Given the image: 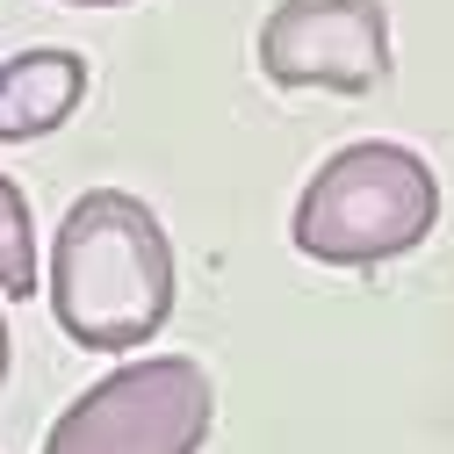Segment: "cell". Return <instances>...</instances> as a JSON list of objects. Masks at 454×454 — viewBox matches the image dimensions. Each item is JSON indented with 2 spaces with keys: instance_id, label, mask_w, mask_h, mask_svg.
Here are the masks:
<instances>
[{
  "instance_id": "cell-1",
  "label": "cell",
  "mask_w": 454,
  "mask_h": 454,
  "mask_svg": "<svg viewBox=\"0 0 454 454\" xmlns=\"http://www.w3.org/2000/svg\"><path fill=\"white\" fill-rule=\"evenodd\" d=\"M51 317L87 354H137L145 339L174 317V239L166 223L123 195L87 188L59 239H51Z\"/></svg>"
},
{
  "instance_id": "cell-2",
  "label": "cell",
  "mask_w": 454,
  "mask_h": 454,
  "mask_svg": "<svg viewBox=\"0 0 454 454\" xmlns=\"http://www.w3.org/2000/svg\"><path fill=\"white\" fill-rule=\"evenodd\" d=\"M440 223V181L411 145L361 137L332 152L296 195L289 239L317 267H375L396 253H419Z\"/></svg>"
},
{
  "instance_id": "cell-3",
  "label": "cell",
  "mask_w": 454,
  "mask_h": 454,
  "mask_svg": "<svg viewBox=\"0 0 454 454\" xmlns=\"http://www.w3.org/2000/svg\"><path fill=\"white\" fill-rule=\"evenodd\" d=\"M216 389L188 354H145L108 368L59 411L43 454H202Z\"/></svg>"
},
{
  "instance_id": "cell-4",
  "label": "cell",
  "mask_w": 454,
  "mask_h": 454,
  "mask_svg": "<svg viewBox=\"0 0 454 454\" xmlns=\"http://www.w3.org/2000/svg\"><path fill=\"white\" fill-rule=\"evenodd\" d=\"M260 73L274 87L375 94L389 80V8L382 0H274L260 22Z\"/></svg>"
},
{
  "instance_id": "cell-5",
  "label": "cell",
  "mask_w": 454,
  "mask_h": 454,
  "mask_svg": "<svg viewBox=\"0 0 454 454\" xmlns=\"http://www.w3.org/2000/svg\"><path fill=\"white\" fill-rule=\"evenodd\" d=\"M87 101V59L66 43H36L0 66V145H36L51 137L73 108Z\"/></svg>"
},
{
  "instance_id": "cell-6",
  "label": "cell",
  "mask_w": 454,
  "mask_h": 454,
  "mask_svg": "<svg viewBox=\"0 0 454 454\" xmlns=\"http://www.w3.org/2000/svg\"><path fill=\"white\" fill-rule=\"evenodd\" d=\"M43 281V267H36V216H29V195L0 174V296H29Z\"/></svg>"
},
{
  "instance_id": "cell-7",
  "label": "cell",
  "mask_w": 454,
  "mask_h": 454,
  "mask_svg": "<svg viewBox=\"0 0 454 454\" xmlns=\"http://www.w3.org/2000/svg\"><path fill=\"white\" fill-rule=\"evenodd\" d=\"M0 382H8V317H0Z\"/></svg>"
},
{
  "instance_id": "cell-8",
  "label": "cell",
  "mask_w": 454,
  "mask_h": 454,
  "mask_svg": "<svg viewBox=\"0 0 454 454\" xmlns=\"http://www.w3.org/2000/svg\"><path fill=\"white\" fill-rule=\"evenodd\" d=\"M73 8H130V0H73Z\"/></svg>"
}]
</instances>
